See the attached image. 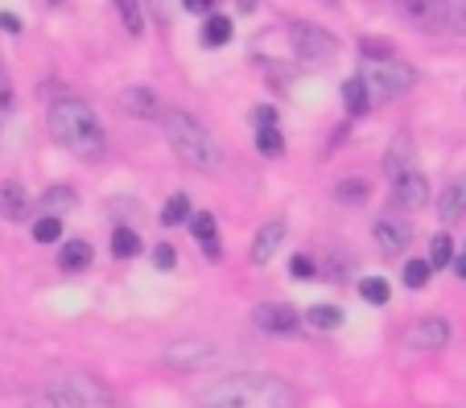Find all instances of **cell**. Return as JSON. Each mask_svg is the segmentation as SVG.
I'll return each mask as SVG.
<instances>
[{
  "instance_id": "32",
  "label": "cell",
  "mask_w": 466,
  "mask_h": 408,
  "mask_svg": "<svg viewBox=\"0 0 466 408\" xmlns=\"http://www.w3.org/2000/svg\"><path fill=\"white\" fill-rule=\"evenodd\" d=\"M360 294L368 297L371 305H384L388 302V281H380V276H368V281L360 284Z\"/></svg>"
},
{
  "instance_id": "9",
  "label": "cell",
  "mask_w": 466,
  "mask_h": 408,
  "mask_svg": "<svg viewBox=\"0 0 466 408\" xmlns=\"http://www.w3.org/2000/svg\"><path fill=\"white\" fill-rule=\"evenodd\" d=\"M252 322L264 330V334H298V310L293 305H285V302H268V305H260V310L252 313Z\"/></svg>"
},
{
  "instance_id": "28",
  "label": "cell",
  "mask_w": 466,
  "mask_h": 408,
  "mask_svg": "<svg viewBox=\"0 0 466 408\" xmlns=\"http://www.w3.org/2000/svg\"><path fill=\"white\" fill-rule=\"evenodd\" d=\"M34 240L37 244H58L62 240V219H54V214H42V219L34 223Z\"/></svg>"
},
{
  "instance_id": "35",
  "label": "cell",
  "mask_w": 466,
  "mask_h": 408,
  "mask_svg": "<svg viewBox=\"0 0 466 408\" xmlns=\"http://www.w3.org/2000/svg\"><path fill=\"white\" fill-rule=\"evenodd\" d=\"M450 25H454L458 34H466V0H458L454 9H450Z\"/></svg>"
},
{
  "instance_id": "26",
  "label": "cell",
  "mask_w": 466,
  "mask_h": 408,
  "mask_svg": "<svg viewBox=\"0 0 466 408\" xmlns=\"http://www.w3.org/2000/svg\"><path fill=\"white\" fill-rule=\"evenodd\" d=\"M186 219H190V198L174 194L166 203V211H161V223H166V227H177V223H186Z\"/></svg>"
},
{
  "instance_id": "38",
  "label": "cell",
  "mask_w": 466,
  "mask_h": 408,
  "mask_svg": "<svg viewBox=\"0 0 466 408\" xmlns=\"http://www.w3.org/2000/svg\"><path fill=\"white\" fill-rule=\"evenodd\" d=\"M0 25L9 29V34H17V29H21V21H17V17H9V13H5V17H0Z\"/></svg>"
},
{
  "instance_id": "36",
  "label": "cell",
  "mask_w": 466,
  "mask_h": 408,
  "mask_svg": "<svg viewBox=\"0 0 466 408\" xmlns=\"http://www.w3.org/2000/svg\"><path fill=\"white\" fill-rule=\"evenodd\" d=\"M256 124H260V128L277 124V112H273V107H256Z\"/></svg>"
},
{
  "instance_id": "30",
  "label": "cell",
  "mask_w": 466,
  "mask_h": 408,
  "mask_svg": "<svg viewBox=\"0 0 466 408\" xmlns=\"http://www.w3.org/2000/svg\"><path fill=\"white\" fill-rule=\"evenodd\" d=\"M433 276V264L430 260H409L405 264V284L409 289H425V281Z\"/></svg>"
},
{
  "instance_id": "2",
  "label": "cell",
  "mask_w": 466,
  "mask_h": 408,
  "mask_svg": "<svg viewBox=\"0 0 466 408\" xmlns=\"http://www.w3.org/2000/svg\"><path fill=\"white\" fill-rule=\"evenodd\" d=\"M46 128H50V136L62 144V149L75 153L79 161H99L107 149L99 115L91 112V104H83V99H75V95H62L58 104H50Z\"/></svg>"
},
{
  "instance_id": "4",
  "label": "cell",
  "mask_w": 466,
  "mask_h": 408,
  "mask_svg": "<svg viewBox=\"0 0 466 408\" xmlns=\"http://www.w3.org/2000/svg\"><path fill=\"white\" fill-rule=\"evenodd\" d=\"M360 79L368 83V91H376V95L396 99V95H405V91L417 87V66H409L405 58L388 54L380 42H363V75Z\"/></svg>"
},
{
  "instance_id": "16",
  "label": "cell",
  "mask_w": 466,
  "mask_h": 408,
  "mask_svg": "<svg viewBox=\"0 0 466 408\" xmlns=\"http://www.w3.org/2000/svg\"><path fill=\"white\" fill-rule=\"evenodd\" d=\"M384 169H388V178H400V174H409L413 165V144H409V136H396L392 144H388L384 153Z\"/></svg>"
},
{
  "instance_id": "24",
  "label": "cell",
  "mask_w": 466,
  "mask_h": 408,
  "mask_svg": "<svg viewBox=\"0 0 466 408\" xmlns=\"http://www.w3.org/2000/svg\"><path fill=\"white\" fill-rule=\"evenodd\" d=\"M112 252H116L120 260L137 256V252H141V235H137L132 227H116V235H112Z\"/></svg>"
},
{
  "instance_id": "14",
  "label": "cell",
  "mask_w": 466,
  "mask_h": 408,
  "mask_svg": "<svg viewBox=\"0 0 466 408\" xmlns=\"http://www.w3.org/2000/svg\"><path fill=\"white\" fill-rule=\"evenodd\" d=\"M371 235H376V244H380L384 252H405L409 240H413L409 223H396V219H380L376 227H371Z\"/></svg>"
},
{
  "instance_id": "11",
  "label": "cell",
  "mask_w": 466,
  "mask_h": 408,
  "mask_svg": "<svg viewBox=\"0 0 466 408\" xmlns=\"http://www.w3.org/2000/svg\"><path fill=\"white\" fill-rule=\"evenodd\" d=\"M446 343H450V326L441 318H421L409 326V346H417V351H441Z\"/></svg>"
},
{
  "instance_id": "29",
  "label": "cell",
  "mask_w": 466,
  "mask_h": 408,
  "mask_svg": "<svg viewBox=\"0 0 466 408\" xmlns=\"http://www.w3.org/2000/svg\"><path fill=\"white\" fill-rule=\"evenodd\" d=\"M228 42H231V17L215 13V17L207 21V45H228Z\"/></svg>"
},
{
  "instance_id": "8",
  "label": "cell",
  "mask_w": 466,
  "mask_h": 408,
  "mask_svg": "<svg viewBox=\"0 0 466 408\" xmlns=\"http://www.w3.org/2000/svg\"><path fill=\"white\" fill-rule=\"evenodd\" d=\"M425 203H430V178H421L417 169L392 178V206H400V211H421Z\"/></svg>"
},
{
  "instance_id": "15",
  "label": "cell",
  "mask_w": 466,
  "mask_h": 408,
  "mask_svg": "<svg viewBox=\"0 0 466 408\" xmlns=\"http://www.w3.org/2000/svg\"><path fill=\"white\" fill-rule=\"evenodd\" d=\"M0 214L9 223H21L29 214V194L21 182H0Z\"/></svg>"
},
{
  "instance_id": "1",
  "label": "cell",
  "mask_w": 466,
  "mask_h": 408,
  "mask_svg": "<svg viewBox=\"0 0 466 408\" xmlns=\"http://www.w3.org/2000/svg\"><path fill=\"white\" fill-rule=\"evenodd\" d=\"M298 388L268 372H231L198 388V408H298Z\"/></svg>"
},
{
  "instance_id": "7",
  "label": "cell",
  "mask_w": 466,
  "mask_h": 408,
  "mask_svg": "<svg viewBox=\"0 0 466 408\" xmlns=\"http://www.w3.org/2000/svg\"><path fill=\"white\" fill-rule=\"evenodd\" d=\"M166 367L174 372H203V367H215L219 363V351L211 343H198V338H182V343L166 346Z\"/></svg>"
},
{
  "instance_id": "39",
  "label": "cell",
  "mask_w": 466,
  "mask_h": 408,
  "mask_svg": "<svg viewBox=\"0 0 466 408\" xmlns=\"http://www.w3.org/2000/svg\"><path fill=\"white\" fill-rule=\"evenodd\" d=\"M454 273H458V276H462V281H466V248H462V256L454 260Z\"/></svg>"
},
{
  "instance_id": "19",
  "label": "cell",
  "mask_w": 466,
  "mask_h": 408,
  "mask_svg": "<svg viewBox=\"0 0 466 408\" xmlns=\"http://www.w3.org/2000/svg\"><path fill=\"white\" fill-rule=\"evenodd\" d=\"M75 203H79V194H75L71 186H50V190L42 194V203H37V206H42L46 214H54V219H58L62 211H75Z\"/></svg>"
},
{
  "instance_id": "13",
  "label": "cell",
  "mask_w": 466,
  "mask_h": 408,
  "mask_svg": "<svg viewBox=\"0 0 466 408\" xmlns=\"http://www.w3.org/2000/svg\"><path fill=\"white\" fill-rule=\"evenodd\" d=\"M438 214H441V223H458L466 214V174L446 182V190H441V198H438Z\"/></svg>"
},
{
  "instance_id": "33",
  "label": "cell",
  "mask_w": 466,
  "mask_h": 408,
  "mask_svg": "<svg viewBox=\"0 0 466 408\" xmlns=\"http://www.w3.org/2000/svg\"><path fill=\"white\" fill-rule=\"evenodd\" d=\"M289 273L298 276V281H314V260H309V256H293L289 260Z\"/></svg>"
},
{
  "instance_id": "34",
  "label": "cell",
  "mask_w": 466,
  "mask_h": 408,
  "mask_svg": "<svg viewBox=\"0 0 466 408\" xmlns=\"http://www.w3.org/2000/svg\"><path fill=\"white\" fill-rule=\"evenodd\" d=\"M153 260H157V268H174L177 264V252L169 248V244H161V248L153 252Z\"/></svg>"
},
{
  "instance_id": "22",
  "label": "cell",
  "mask_w": 466,
  "mask_h": 408,
  "mask_svg": "<svg viewBox=\"0 0 466 408\" xmlns=\"http://www.w3.org/2000/svg\"><path fill=\"white\" fill-rule=\"evenodd\" d=\"M116 13H120L124 29H128L132 37H141L145 34V13H141V0H112Z\"/></svg>"
},
{
  "instance_id": "25",
  "label": "cell",
  "mask_w": 466,
  "mask_h": 408,
  "mask_svg": "<svg viewBox=\"0 0 466 408\" xmlns=\"http://www.w3.org/2000/svg\"><path fill=\"white\" fill-rule=\"evenodd\" d=\"M306 318L314 322L318 330H335V326H343V310H339V305H309Z\"/></svg>"
},
{
  "instance_id": "12",
  "label": "cell",
  "mask_w": 466,
  "mask_h": 408,
  "mask_svg": "<svg viewBox=\"0 0 466 408\" xmlns=\"http://www.w3.org/2000/svg\"><path fill=\"white\" fill-rule=\"evenodd\" d=\"M285 244V223L281 219H268L260 231H256V240H252V260L256 264H268V260L281 252Z\"/></svg>"
},
{
  "instance_id": "17",
  "label": "cell",
  "mask_w": 466,
  "mask_h": 408,
  "mask_svg": "<svg viewBox=\"0 0 466 408\" xmlns=\"http://www.w3.org/2000/svg\"><path fill=\"white\" fill-rule=\"evenodd\" d=\"M190 231H194V240L203 244V252L211 260H219V231H215V219H211V211H198V214H190Z\"/></svg>"
},
{
  "instance_id": "3",
  "label": "cell",
  "mask_w": 466,
  "mask_h": 408,
  "mask_svg": "<svg viewBox=\"0 0 466 408\" xmlns=\"http://www.w3.org/2000/svg\"><path fill=\"white\" fill-rule=\"evenodd\" d=\"M161 124H166V136H169V149L177 153V161L198 174H215L223 165V153H219V141L211 136V128L198 124L190 112L182 107H166L161 115Z\"/></svg>"
},
{
  "instance_id": "18",
  "label": "cell",
  "mask_w": 466,
  "mask_h": 408,
  "mask_svg": "<svg viewBox=\"0 0 466 408\" xmlns=\"http://www.w3.org/2000/svg\"><path fill=\"white\" fill-rule=\"evenodd\" d=\"M58 264L66 268V273H83V268L91 264V244L87 240H66L58 252Z\"/></svg>"
},
{
  "instance_id": "27",
  "label": "cell",
  "mask_w": 466,
  "mask_h": 408,
  "mask_svg": "<svg viewBox=\"0 0 466 408\" xmlns=\"http://www.w3.org/2000/svg\"><path fill=\"white\" fill-rule=\"evenodd\" d=\"M256 149H260L264 157H281L285 141H281V133H277V124H268V128H260V133H256Z\"/></svg>"
},
{
  "instance_id": "5",
  "label": "cell",
  "mask_w": 466,
  "mask_h": 408,
  "mask_svg": "<svg viewBox=\"0 0 466 408\" xmlns=\"http://www.w3.org/2000/svg\"><path fill=\"white\" fill-rule=\"evenodd\" d=\"M96 400H104L107 404V392L99 388L91 380H58V383H46V388H37L34 396L25 400V408H91Z\"/></svg>"
},
{
  "instance_id": "10",
  "label": "cell",
  "mask_w": 466,
  "mask_h": 408,
  "mask_svg": "<svg viewBox=\"0 0 466 408\" xmlns=\"http://www.w3.org/2000/svg\"><path fill=\"white\" fill-rule=\"evenodd\" d=\"M120 107H124L128 115H137V120H161V115H166L161 99L153 95L149 87H124V91H120Z\"/></svg>"
},
{
  "instance_id": "23",
  "label": "cell",
  "mask_w": 466,
  "mask_h": 408,
  "mask_svg": "<svg viewBox=\"0 0 466 408\" xmlns=\"http://www.w3.org/2000/svg\"><path fill=\"white\" fill-rule=\"evenodd\" d=\"M368 194H371V186H368V182H363V178H343V182H339V186H335V198H339V203H368Z\"/></svg>"
},
{
  "instance_id": "6",
  "label": "cell",
  "mask_w": 466,
  "mask_h": 408,
  "mask_svg": "<svg viewBox=\"0 0 466 408\" xmlns=\"http://www.w3.org/2000/svg\"><path fill=\"white\" fill-rule=\"evenodd\" d=\"M289 42H293V58L306 66H326L339 54V37L322 25H309V21L289 25Z\"/></svg>"
},
{
  "instance_id": "37",
  "label": "cell",
  "mask_w": 466,
  "mask_h": 408,
  "mask_svg": "<svg viewBox=\"0 0 466 408\" xmlns=\"http://www.w3.org/2000/svg\"><path fill=\"white\" fill-rule=\"evenodd\" d=\"M182 5H186V13H211L215 0H182Z\"/></svg>"
},
{
  "instance_id": "20",
  "label": "cell",
  "mask_w": 466,
  "mask_h": 408,
  "mask_svg": "<svg viewBox=\"0 0 466 408\" xmlns=\"http://www.w3.org/2000/svg\"><path fill=\"white\" fill-rule=\"evenodd\" d=\"M343 104L351 115H368V104H371V91L363 79H347L343 83Z\"/></svg>"
},
{
  "instance_id": "31",
  "label": "cell",
  "mask_w": 466,
  "mask_h": 408,
  "mask_svg": "<svg viewBox=\"0 0 466 408\" xmlns=\"http://www.w3.org/2000/svg\"><path fill=\"white\" fill-rule=\"evenodd\" d=\"M450 256H454V248H450V235H433V240H430V264H433V273H438V268H446Z\"/></svg>"
},
{
  "instance_id": "21",
  "label": "cell",
  "mask_w": 466,
  "mask_h": 408,
  "mask_svg": "<svg viewBox=\"0 0 466 408\" xmlns=\"http://www.w3.org/2000/svg\"><path fill=\"white\" fill-rule=\"evenodd\" d=\"M396 5L413 25H430L433 13H441V0H396Z\"/></svg>"
}]
</instances>
